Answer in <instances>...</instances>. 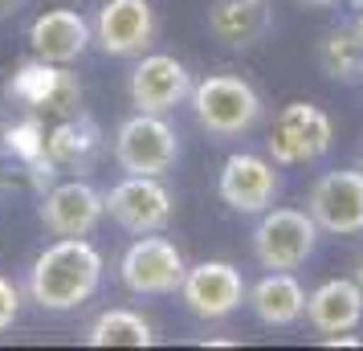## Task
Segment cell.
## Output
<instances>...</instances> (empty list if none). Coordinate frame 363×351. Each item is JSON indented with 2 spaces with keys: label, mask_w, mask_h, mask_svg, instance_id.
Listing matches in <instances>:
<instances>
[{
  "label": "cell",
  "mask_w": 363,
  "mask_h": 351,
  "mask_svg": "<svg viewBox=\"0 0 363 351\" xmlns=\"http://www.w3.org/2000/svg\"><path fill=\"white\" fill-rule=\"evenodd\" d=\"M102 253L86 237H57L45 253H37L29 269V299L41 311H78L82 302L99 294Z\"/></svg>",
  "instance_id": "obj_1"
},
{
  "label": "cell",
  "mask_w": 363,
  "mask_h": 351,
  "mask_svg": "<svg viewBox=\"0 0 363 351\" xmlns=\"http://www.w3.org/2000/svg\"><path fill=\"white\" fill-rule=\"evenodd\" d=\"M192 115L216 139H237L262 118V94L237 74H208L192 86Z\"/></svg>",
  "instance_id": "obj_2"
},
{
  "label": "cell",
  "mask_w": 363,
  "mask_h": 351,
  "mask_svg": "<svg viewBox=\"0 0 363 351\" xmlns=\"http://www.w3.org/2000/svg\"><path fill=\"white\" fill-rule=\"evenodd\" d=\"M115 160L127 176H167L180 160V135L164 115H131L115 135Z\"/></svg>",
  "instance_id": "obj_3"
},
{
  "label": "cell",
  "mask_w": 363,
  "mask_h": 351,
  "mask_svg": "<svg viewBox=\"0 0 363 351\" xmlns=\"http://www.w3.org/2000/svg\"><path fill=\"white\" fill-rule=\"evenodd\" d=\"M318 245V225L298 208H265L253 229V257L265 269H298Z\"/></svg>",
  "instance_id": "obj_4"
},
{
  "label": "cell",
  "mask_w": 363,
  "mask_h": 351,
  "mask_svg": "<svg viewBox=\"0 0 363 351\" xmlns=\"http://www.w3.org/2000/svg\"><path fill=\"white\" fill-rule=\"evenodd\" d=\"M330 139H335V127H330L323 106L286 102L274 118V131H269V155L281 167L311 164V160H323L330 151Z\"/></svg>",
  "instance_id": "obj_5"
},
{
  "label": "cell",
  "mask_w": 363,
  "mask_h": 351,
  "mask_svg": "<svg viewBox=\"0 0 363 351\" xmlns=\"http://www.w3.org/2000/svg\"><path fill=\"white\" fill-rule=\"evenodd\" d=\"M106 217L123 225L127 233H160L172 221V192L160 184V176H127L111 192H102Z\"/></svg>",
  "instance_id": "obj_6"
},
{
  "label": "cell",
  "mask_w": 363,
  "mask_h": 351,
  "mask_svg": "<svg viewBox=\"0 0 363 351\" xmlns=\"http://www.w3.org/2000/svg\"><path fill=\"white\" fill-rule=\"evenodd\" d=\"M184 253L167 237L143 233L118 262V278L131 294H176L184 282Z\"/></svg>",
  "instance_id": "obj_7"
},
{
  "label": "cell",
  "mask_w": 363,
  "mask_h": 351,
  "mask_svg": "<svg viewBox=\"0 0 363 351\" xmlns=\"http://www.w3.org/2000/svg\"><path fill=\"white\" fill-rule=\"evenodd\" d=\"M192 74L172 53H139L131 69V106L143 115H167L192 99Z\"/></svg>",
  "instance_id": "obj_8"
},
{
  "label": "cell",
  "mask_w": 363,
  "mask_h": 351,
  "mask_svg": "<svg viewBox=\"0 0 363 351\" xmlns=\"http://www.w3.org/2000/svg\"><path fill=\"white\" fill-rule=\"evenodd\" d=\"M249 286L233 262H200L184 269L180 299L196 318H229L245 302Z\"/></svg>",
  "instance_id": "obj_9"
},
{
  "label": "cell",
  "mask_w": 363,
  "mask_h": 351,
  "mask_svg": "<svg viewBox=\"0 0 363 351\" xmlns=\"http://www.w3.org/2000/svg\"><path fill=\"white\" fill-rule=\"evenodd\" d=\"M94 41L106 57H139L155 41V9L147 0H106L94 21Z\"/></svg>",
  "instance_id": "obj_10"
},
{
  "label": "cell",
  "mask_w": 363,
  "mask_h": 351,
  "mask_svg": "<svg viewBox=\"0 0 363 351\" xmlns=\"http://www.w3.org/2000/svg\"><path fill=\"white\" fill-rule=\"evenodd\" d=\"M311 217L318 233L359 237L363 233V172H327L311 188Z\"/></svg>",
  "instance_id": "obj_11"
},
{
  "label": "cell",
  "mask_w": 363,
  "mask_h": 351,
  "mask_svg": "<svg viewBox=\"0 0 363 351\" xmlns=\"http://www.w3.org/2000/svg\"><path fill=\"white\" fill-rule=\"evenodd\" d=\"M13 94H17L25 106H29V115L41 123V118H69L78 115V102H82V86L78 78L62 66H50V62H41L37 57L33 66H25L17 74V82H13Z\"/></svg>",
  "instance_id": "obj_12"
},
{
  "label": "cell",
  "mask_w": 363,
  "mask_h": 351,
  "mask_svg": "<svg viewBox=\"0 0 363 351\" xmlns=\"http://www.w3.org/2000/svg\"><path fill=\"white\" fill-rule=\"evenodd\" d=\"M220 201L229 204L233 213H265L274 196H278V172L269 160L237 151L220 164V180H216Z\"/></svg>",
  "instance_id": "obj_13"
},
{
  "label": "cell",
  "mask_w": 363,
  "mask_h": 351,
  "mask_svg": "<svg viewBox=\"0 0 363 351\" xmlns=\"http://www.w3.org/2000/svg\"><path fill=\"white\" fill-rule=\"evenodd\" d=\"M106 217L102 192L86 180H62L45 192L41 204V221L53 237H90L99 229V221Z\"/></svg>",
  "instance_id": "obj_14"
},
{
  "label": "cell",
  "mask_w": 363,
  "mask_h": 351,
  "mask_svg": "<svg viewBox=\"0 0 363 351\" xmlns=\"http://www.w3.org/2000/svg\"><path fill=\"white\" fill-rule=\"evenodd\" d=\"M29 45L41 62L50 66H69L78 62L90 45V25H86L82 13L74 9H50L29 25Z\"/></svg>",
  "instance_id": "obj_15"
},
{
  "label": "cell",
  "mask_w": 363,
  "mask_h": 351,
  "mask_svg": "<svg viewBox=\"0 0 363 351\" xmlns=\"http://www.w3.org/2000/svg\"><path fill=\"white\" fill-rule=\"evenodd\" d=\"M306 318H311L314 331L323 335H339L359 327L363 318V290L355 278H330L318 290L306 294Z\"/></svg>",
  "instance_id": "obj_16"
},
{
  "label": "cell",
  "mask_w": 363,
  "mask_h": 351,
  "mask_svg": "<svg viewBox=\"0 0 363 351\" xmlns=\"http://www.w3.org/2000/svg\"><path fill=\"white\" fill-rule=\"evenodd\" d=\"M245 302L253 306V315L265 327H290L306 315V290L290 269H269L262 282L245 294Z\"/></svg>",
  "instance_id": "obj_17"
},
{
  "label": "cell",
  "mask_w": 363,
  "mask_h": 351,
  "mask_svg": "<svg viewBox=\"0 0 363 351\" xmlns=\"http://www.w3.org/2000/svg\"><path fill=\"white\" fill-rule=\"evenodd\" d=\"M208 29L216 41L245 50L269 33V9H265V0H216L208 9Z\"/></svg>",
  "instance_id": "obj_18"
},
{
  "label": "cell",
  "mask_w": 363,
  "mask_h": 351,
  "mask_svg": "<svg viewBox=\"0 0 363 351\" xmlns=\"http://www.w3.org/2000/svg\"><path fill=\"white\" fill-rule=\"evenodd\" d=\"M99 127L78 111L69 118H57V127L45 135V155L53 167H86L99 151Z\"/></svg>",
  "instance_id": "obj_19"
},
{
  "label": "cell",
  "mask_w": 363,
  "mask_h": 351,
  "mask_svg": "<svg viewBox=\"0 0 363 351\" xmlns=\"http://www.w3.org/2000/svg\"><path fill=\"white\" fill-rule=\"evenodd\" d=\"M318 66L335 82H355L363 78V33L355 25H339L318 41Z\"/></svg>",
  "instance_id": "obj_20"
},
{
  "label": "cell",
  "mask_w": 363,
  "mask_h": 351,
  "mask_svg": "<svg viewBox=\"0 0 363 351\" xmlns=\"http://www.w3.org/2000/svg\"><path fill=\"white\" fill-rule=\"evenodd\" d=\"M86 343L90 347H151L155 335H151V323L135 311H102L90 331H86Z\"/></svg>",
  "instance_id": "obj_21"
},
{
  "label": "cell",
  "mask_w": 363,
  "mask_h": 351,
  "mask_svg": "<svg viewBox=\"0 0 363 351\" xmlns=\"http://www.w3.org/2000/svg\"><path fill=\"white\" fill-rule=\"evenodd\" d=\"M21 315V290L9 278H0V331H9Z\"/></svg>",
  "instance_id": "obj_22"
},
{
  "label": "cell",
  "mask_w": 363,
  "mask_h": 351,
  "mask_svg": "<svg viewBox=\"0 0 363 351\" xmlns=\"http://www.w3.org/2000/svg\"><path fill=\"white\" fill-rule=\"evenodd\" d=\"M21 4H25V0H0V17H13Z\"/></svg>",
  "instance_id": "obj_23"
},
{
  "label": "cell",
  "mask_w": 363,
  "mask_h": 351,
  "mask_svg": "<svg viewBox=\"0 0 363 351\" xmlns=\"http://www.w3.org/2000/svg\"><path fill=\"white\" fill-rule=\"evenodd\" d=\"M355 282H359V290H363V253H359V262H355Z\"/></svg>",
  "instance_id": "obj_24"
},
{
  "label": "cell",
  "mask_w": 363,
  "mask_h": 351,
  "mask_svg": "<svg viewBox=\"0 0 363 351\" xmlns=\"http://www.w3.org/2000/svg\"><path fill=\"white\" fill-rule=\"evenodd\" d=\"M355 29H359V33H363V9H359V17H355Z\"/></svg>",
  "instance_id": "obj_25"
},
{
  "label": "cell",
  "mask_w": 363,
  "mask_h": 351,
  "mask_svg": "<svg viewBox=\"0 0 363 351\" xmlns=\"http://www.w3.org/2000/svg\"><path fill=\"white\" fill-rule=\"evenodd\" d=\"M306 4H335V0H306Z\"/></svg>",
  "instance_id": "obj_26"
},
{
  "label": "cell",
  "mask_w": 363,
  "mask_h": 351,
  "mask_svg": "<svg viewBox=\"0 0 363 351\" xmlns=\"http://www.w3.org/2000/svg\"><path fill=\"white\" fill-rule=\"evenodd\" d=\"M351 4H355V9H363V0H351Z\"/></svg>",
  "instance_id": "obj_27"
},
{
  "label": "cell",
  "mask_w": 363,
  "mask_h": 351,
  "mask_svg": "<svg viewBox=\"0 0 363 351\" xmlns=\"http://www.w3.org/2000/svg\"><path fill=\"white\" fill-rule=\"evenodd\" d=\"M359 172H363V160H359Z\"/></svg>",
  "instance_id": "obj_28"
},
{
  "label": "cell",
  "mask_w": 363,
  "mask_h": 351,
  "mask_svg": "<svg viewBox=\"0 0 363 351\" xmlns=\"http://www.w3.org/2000/svg\"><path fill=\"white\" fill-rule=\"evenodd\" d=\"M0 184H4V176H0Z\"/></svg>",
  "instance_id": "obj_29"
}]
</instances>
